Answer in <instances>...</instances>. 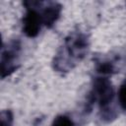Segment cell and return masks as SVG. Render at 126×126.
Segmentation results:
<instances>
[{
  "mask_svg": "<svg viewBox=\"0 0 126 126\" xmlns=\"http://www.w3.org/2000/svg\"><path fill=\"white\" fill-rule=\"evenodd\" d=\"M114 97V91L111 82L105 77H97L94 80L93 90L89 96V102L93 103L97 101L101 111L105 113L109 110V105L111 104Z\"/></svg>",
  "mask_w": 126,
  "mask_h": 126,
  "instance_id": "cell-2",
  "label": "cell"
},
{
  "mask_svg": "<svg viewBox=\"0 0 126 126\" xmlns=\"http://www.w3.org/2000/svg\"><path fill=\"white\" fill-rule=\"evenodd\" d=\"M24 4L27 7V13L23 18V32L29 37H35L43 24L41 15L32 1H26Z\"/></svg>",
  "mask_w": 126,
  "mask_h": 126,
  "instance_id": "cell-4",
  "label": "cell"
},
{
  "mask_svg": "<svg viewBox=\"0 0 126 126\" xmlns=\"http://www.w3.org/2000/svg\"><path fill=\"white\" fill-rule=\"evenodd\" d=\"M37 7L39 8V13L42 18V23L47 28H51L55 22L58 20L62 7L56 2H38Z\"/></svg>",
  "mask_w": 126,
  "mask_h": 126,
  "instance_id": "cell-5",
  "label": "cell"
},
{
  "mask_svg": "<svg viewBox=\"0 0 126 126\" xmlns=\"http://www.w3.org/2000/svg\"><path fill=\"white\" fill-rule=\"evenodd\" d=\"M13 114L11 110H3L0 115V126H12Z\"/></svg>",
  "mask_w": 126,
  "mask_h": 126,
  "instance_id": "cell-7",
  "label": "cell"
},
{
  "mask_svg": "<svg viewBox=\"0 0 126 126\" xmlns=\"http://www.w3.org/2000/svg\"><path fill=\"white\" fill-rule=\"evenodd\" d=\"M115 64L110 60H102L96 62V72L102 75H110L115 73L116 71Z\"/></svg>",
  "mask_w": 126,
  "mask_h": 126,
  "instance_id": "cell-6",
  "label": "cell"
},
{
  "mask_svg": "<svg viewBox=\"0 0 126 126\" xmlns=\"http://www.w3.org/2000/svg\"><path fill=\"white\" fill-rule=\"evenodd\" d=\"M89 41L81 32H73L65 38L64 46L54 58V68L60 72L72 69L77 61L82 60L87 52Z\"/></svg>",
  "mask_w": 126,
  "mask_h": 126,
  "instance_id": "cell-1",
  "label": "cell"
},
{
  "mask_svg": "<svg viewBox=\"0 0 126 126\" xmlns=\"http://www.w3.org/2000/svg\"><path fill=\"white\" fill-rule=\"evenodd\" d=\"M51 126H74L73 121L66 115H58L52 122Z\"/></svg>",
  "mask_w": 126,
  "mask_h": 126,
  "instance_id": "cell-8",
  "label": "cell"
},
{
  "mask_svg": "<svg viewBox=\"0 0 126 126\" xmlns=\"http://www.w3.org/2000/svg\"><path fill=\"white\" fill-rule=\"evenodd\" d=\"M118 100H119L120 106L124 110H126V79L124 80V82L122 83V85L119 88V91H118Z\"/></svg>",
  "mask_w": 126,
  "mask_h": 126,
  "instance_id": "cell-9",
  "label": "cell"
},
{
  "mask_svg": "<svg viewBox=\"0 0 126 126\" xmlns=\"http://www.w3.org/2000/svg\"><path fill=\"white\" fill-rule=\"evenodd\" d=\"M21 51V42L19 39H13L3 45L1 52V77L9 76L18 68L19 55Z\"/></svg>",
  "mask_w": 126,
  "mask_h": 126,
  "instance_id": "cell-3",
  "label": "cell"
}]
</instances>
